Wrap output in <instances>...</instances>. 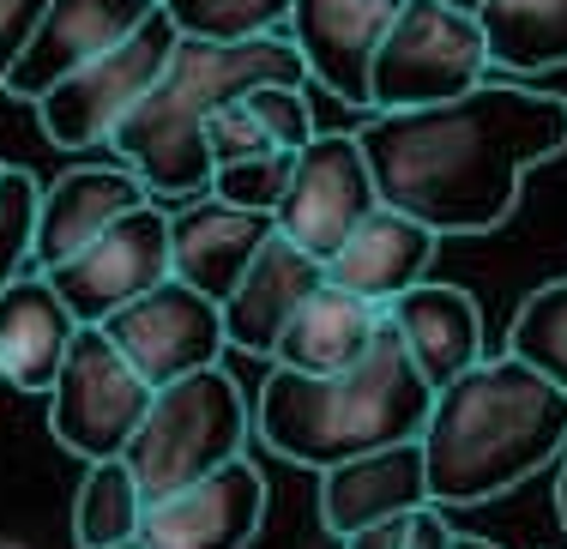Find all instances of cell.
<instances>
[{
  "mask_svg": "<svg viewBox=\"0 0 567 549\" xmlns=\"http://www.w3.org/2000/svg\"><path fill=\"white\" fill-rule=\"evenodd\" d=\"M447 549H502V543H489V538H471V531H453V543Z\"/></svg>",
  "mask_w": 567,
  "mask_h": 549,
  "instance_id": "836d02e7",
  "label": "cell"
},
{
  "mask_svg": "<svg viewBox=\"0 0 567 549\" xmlns=\"http://www.w3.org/2000/svg\"><path fill=\"white\" fill-rule=\"evenodd\" d=\"M49 0H0V85H7L12 61H19V49L31 43L37 19H43Z\"/></svg>",
  "mask_w": 567,
  "mask_h": 549,
  "instance_id": "f546056e",
  "label": "cell"
},
{
  "mask_svg": "<svg viewBox=\"0 0 567 549\" xmlns=\"http://www.w3.org/2000/svg\"><path fill=\"white\" fill-rule=\"evenodd\" d=\"M73 332H79V320L55 297V284L37 266L19 272L0 290V381L12 393H49Z\"/></svg>",
  "mask_w": 567,
  "mask_h": 549,
  "instance_id": "44dd1931",
  "label": "cell"
},
{
  "mask_svg": "<svg viewBox=\"0 0 567 549\" xmlns=\"http://www.w3.org/2000/svg\"><path fill=\"white\" fill-rule=\"evenodd\" d=\"M145 12H157V0H49L0 91H12L19 103H37L55 79H66L103 49H115Z\"/></svg>",
  "mask_w": 567,
  "mask_h": 549,
  "instance_id": "5bb4252c",
  "label": "cell"
},
{
  "mask_svg": "<svg viewBox=\"0 0 567 549\" xmlns=\"http://www.w3.org/2000/svg\"><path fill=\"white\" fill-rule=\"evenodd\" d=\"M241 103H248L254 122L266 127V139L284 145V152L315 139V110H308L302 85H254V91H241Z\"/></svg>",
  "mask_w": 567,
  "mask_h": 549,
  "instance_id": "f1b7e54d",
  "label": "cell"
},
{
  "mask_svg": "<svg viewBox=\"0 0 567 549\" xmlns=\"http://www.w3.org/2000/svg\"><path fill=\"white\" fill-rule=\"evenodd\" d=\"M357 145L386 206L435 236H489L513 218L525 176L567 152V97L483 79L416 110H369Z\"/></svg>",
  "mask_w": 567,
  "mask_h": 549,
  "instance_id": "6da1fadb",
  "label": "cell"
},
{
  "mask_svg": "<svg viewBox=\"0 0 567 549\" xmlns=\"http://www.w3.org/2000/svg\"><path fill=\"white\" fill-rule=\"evenodd\" d=\"M477 24L502 73L567 66V0H477Z\"/></svg>",
  "mask_w": 567,
  "mask_h": 549,
  "instance_id": "603a6c76",
  "label": "cell"
},
{
  "mask_svg": "<svg viewBox=\"0 0 567 549\" xmlns=\"http://www.w3.org/2000/svg\"><path fill=\"white\" fill-rule=\"evenodd\" d=\"M37 176L24 169H0V290L19 272H31V242H37Z\"/></svg>",
  "mask_w": 567,
  "mask_h": 549,
  "instance_id": "4316f807",
  "label": "cell"
},
{
  "mask_svg": "<svg viewBox=\"0 0 567 549\" xmlns=\"http://www.w3.org/2000/svg\"><path fill=\"white\" fill-rule=\"evenodd\" d=\"M169 49H175V24L164 19V7H157V12H145L115 49H103V55H91L85 66H73L66 79H55V85L37 97V122H43L49 145H61V152H91V145H103L121 115L157 85Z\"/></svg>",
  "mask_w": 567,
  "mask_h": 549,
  "instance_id": "52a82bcc",
  "label": "cell"
},
{
  "mask_svg": "<svg viewBox=\"0 0 567 549\" xmlns=\"http://www.w3.org/2000/svg\"><path fill=\"white\" fill-rule=\"evenodd\" d=\"M55 297L73 308L79 327L110 320L121 302H133L140 290H152L157 278H169V211L157 199L133 206L127 218H115L103 236H91L79 253H66L61 266H49Z\"/></svg>",
  "mask_w": 567,
  "mask_h": 549,
  "instance_id": "8fae6325",
  "label": "cell"
},
{
  "mask_svg": "<svg viewBox=\"0 0 567 549\" xmlns=\"http://www.w3.org/2000/svg\"><path fill=\"white\" fill-rule=\"evenodd\" d=\"M435 248H441V236L429 230V224H416L411 211L374 199V206L362 211L357 230L327 253V278H332V284H344L350 297L386 308L399 290H411L416 278H429Z\"/></svg>",
  "mask_w": 567,
  "mask_h": 549,
  "instance_id": "2e32d148",
  "label": "cell"
},
{
  "mask_svg": "<svg viewBox=\"0 0 567 549\" xmlns=\"http://www.w3.org/2000/svg\"><path fill=\"white\" fill-rule=\"evenodd\" d=\"M110 549H152L145 538H121V543H110Z\"/></svg>",
  "mask_w": 567,
  "mask_h": 549,
  "instance_id": "e575fe53",
  "label": "cell"
},
{
  "mask_svg": "<svg viewBox=\"0 0 567 549\" xmlns=\"http://www.w3.org/2000/svg\"><path fill=\"white\" fill-rule=\"evenodd\" d=\"M429 398H435V386L411 369L399 332L381 314L374 344L350 369L302 374L272 363V374L260 381L254 428L278 459L327 472V465L357 459V453L386 447V441H411L429 417Z\"/></svg>",
  "mask_w": 567,
  "mask_h": 549,
  "instance_id": "277c9868",
  "label": "cell"
},
{
  "mask_svg": "<svg viewBox=\"0 0 567 549\" xmlns=\"http://www.w3.org/2000/svg\"><path fill=\"white\" fill-rule=\"evenodd\" d=\"M145 495L133 484L127 459H85V484L73 495V543L79 549H110L121 538H140Z\"/></svg>",
  "mask_w": 567,
  "mask_h": 549,
  "instance_id": "cb8c5ba5",
  "label": "cell"
},
{
  "mask_svg": "<svg viewBox=\"0 0 567 549\" xmlns=\"http://www.w3.org/2000/svg\"><path fill=\"white\" fill-rule=\"evenodd\" d=\"M272 230H278L272 211H248L218 194H199L182 211H169V272L182 284L206 290L212 302H224Z\"/></svg>",
  "mask_w": 567,
  "mask_h": 549,
  "instance_id": "ac0fdd59",
  "label": "cell"
},
{
  "mask_svg": "<svg viewBox=\"0 0 567 549\" xmlns=\"http://www.w3.org/2000/svg\"><path fill=\"white\" fill-rule=\"evenodd\" d=\"M110 332V344L140 369V381L164 386L182 381L194 369L224 363V308L206 297V290L182 284V278H157L152 290H140L133 302H121L110 320H97Z\"/></svg>",
  "mask_w": 567,
  "mask_h": 549,
  "instance_id": "9c48e42d",
  "label": "cell"
},
{
  "mask_svg": "<svg viewBox=\"0 0 567 549\" xmlns=\"http://www.w3.org/2000/svg\"><path fill=\"white\" fill-rule=\"evenodd\" d=\"M489 79L477 12L447 0H404L369 61V110H416Z\"/></svg>",
  "mask_w": 567,
  "mask_h": 549,
  "instance_id": "8992f818",
  "label": "cell"
},
{
  "mask_svg": "<svg viewBox=\"0 0 567 549\" xmlns=\"http://www.w3.org/2000/svg\"><path fill=\"white\" fill-rule=\"evenodd\" d=\"M381 314H386V327L399 332L411 369L423 374L429 386H447L453 374H465L483 356V308L458 284H429V278H416V284L399 290Z\"/></svg>",
  "mask_w": 567,
  "mask_h": 549,
  "instance_id": "ffe728a7",
  "label": "cell"
},
{
  "mask_svg": "<svg viewBox=\"0 0 567 549\" xmlns=\"http://www.w3.org/2000/svg\"><path fill=\"white\" fill-rule=\"evenodd\" d=\"M453 543V526L441 519V507L429 501V507H416L411 514V538H404V549H447Z\"/></svg>",
  "mask_w": 567,
  "mask_h": 549,
  "instance_id": "1f68e13d",
  "label": "cell"
},
{
  "mask_svg": "<svg viewBox=\"0 0 567 549\" xmlns=\"http://www.w3.org/2000/svg\"><path fill=\"white\" fill-rule=\"evenodd\" d=\"M152 405V381L110 344L103 327H79L49 381V428L73 459H115Z\"/></svg>",
  "mask_w": 567,
  "mask_h": 549,
  "instance_id": "ba28073f",
  "label": "cell"
},
{
  "mask_svg": "<svg viewBox=\"0 0 567 549\" xmlns=\"http://www.w3.org/2000/svg\"><path fill=\"white\" fill-rule=\"evenodd\" d=\"M507 356L532 363L544 381H556L567 393V278H549L532 297L513 308L507 327Z\"/></svg>",
  "mask_w": 567,
  "mask_h": 549,
  "instance_id": "d4e9b609",
  "label": "cell"
},
{
  "mask_svg": "<svg viewBox=\"0 0 567 549\" xmlns=\"http://www.w3.org/2000/svg\"><path fill=\"white\" fill-rule=\"evenodd\" d=\"M0 169H7V164H0Z\"/></svg>",
  "mask_w": 567,
  "mask_h": 549,
  "instance_id": "8d00e7d4",
  "label": "cell"
},
{
  "mask_svg": "<svg viewBox=\"0 0 567 549\" xmlns=\"http://www.w3.org/2000/svg\"><path fill=\"white\" fill-rule=\"evenodd\" d=\"M254 85H308V66L284 31L241 37V43H206V37H175L157 85L115 122L103 145L145 182L152 199H199L212 187L206 115L218 103L241 97Z\"/></svg>",
  "mask_w": 567,
  "mask_h": 549,
  "instance_id": "3957f363",
  "label": "cell"
},
{
  "mask_svg": "<svg viewBox=\"0 0 567 549\" xmlns=\"http://www.w3.org/2000/svg\"><path fill=\"white\" fill-rule=\"evenodd\" d=\"M327 278V266L315 253H302L290 236H266L260 253L248 260V272L229 284L224 308V344L241 356H272L278 332L290 327V314L302 308V297Z\"/></svg>",
  "mask_w": 567,
  "mask_h": 549,
  "instance_id": "9a60e30c",
  "label": "cell"
},
{
  "mask_svg": "<svg viewBox=\"0 0 567 549\" xmlns=\"http://www.w3.org/2000/svg\"><path fill=\"white\" fill-rule=\"evenodd\" d=\"M423 477L435 507H483L519 489L567 447V393L519 356H477L435 386L416 428Z\"/></svg>",
  "mask_w": 567,
  "mask_h": 549,
  "instance_id": "7a4b0ae2",
  "label": "cell"
},
{
  "mask_svg": "<svg viewBox=\"0 0 567 549\" xmlns=\"http://www.w3.org/2000/svg\"><path fill=\"white\" fill-rule=\"evenodd\" d=\"M556 514H561V526H567V447H561V477H556Z\"/></svg>",
  "mask_w": 567,
  "mask_h": 549,
  "instance_id": "d6a6232c",
  "label": "cell"
},
{
  "mask_svg": "<svg viewBox=\"0 0 567 549\" xmlns=\"http://www.w3.org/2000/svg\"><path fill=\"white\" fill-rule=\"evenodd\" d=\"M447 7H458V12H477V0H447Z\"/></svg>",
  "mask_w": 567,
  "mask_h": 549,
  "instance_id": "d590c367",
  "label": "cell"
},
{
  "mask_svg": "<svg viewBox=\"0 0 567 549\" xmlns=\"http://www.w3.org/2000/svg\"><path fill=\"white\" fill-rule=\"evenodd\" d=\"M290 157L296 152H248V157H229V164H212L206 194L229 199V206H248V211H272L284 182H290Z\"/></svg>",
  "mask_w": 567,
  "mask_h": 549,
  "instance_id": "83f0119b",
  "label": "cell"
},
{
  "mask_svg": "<svg viewBox=\"0 0 567 549\" xmlns=\"http://www.w3.org/2000/svg\"><path fill=\"white\" fill-rule=\"evenodd\" d=\"M374 332H381V308L350 297L344 284H332V278H320V284L302 297V308L290 314V327L278 332L272 363L278 369H302V374H332V369L357 363V356L374 344Z\"/></svg>",
  "mask_w": 567,
  "mask_h": 549,
  "instance_id": "7402d4cb",
  "label": "cell"
},
{
  "mask_svg": "<svg viewBox=\"0 0 567 549\" xmlns=\"http://www.w3.org/2000/svg\"><path fill=\"white\" fill-rule=\"evenodd\" d=\"M175 37H206V43H241V37L284 31L290 0H157Z\"/></svg>",
  "mask_w": 567,
  "mask_h": 549,
  "instance_id": "484cf974",
  "label": "cell"
},
{
  "mask_svg": "<svg viewBox=\"0 0 567 549\" xmlns=\"http://www.w3.org/2000/svg\"><path fill=\"white\" fill-rule=\"evenodd\" d=\"M266 519V477L248 459H224L218 472L145 501L140 538L152 549H248Z\"/></svg>",
  "mask_w": 567,
  "mask_h": 549,
  "instance_id": "7c38bea8",
  "label": "cell"
},
{
  "mask_svg": "<svg viewBox=\"0 0 567 549\" xmlns=\"http://www.w3.org/2000/svg\"><path fill=\"white\" fill-rule=\"evenodd\" d=\"M248 428L254 423H248L241 386L224 374V363H212V369L182 374V381L152 386V405H145L140 428L127 435L121 459H127L145 501H157V495L218 472L224 459H241Z\"/></svg>",
  "mask_w": 567,
  "mask_h": 549,
  "instance_id": "5b68a950",
  "label": "cell"
},
{
  "mask_svg": "<svg viewBox=\"0 0 567 549\" xmlns=\"http://www.w3.org/2000/svg\"><path fill=\"white\" fill-rule=\"evenodd\" d=\"M404 538H411V514L374 519V526L350 531V538H339V543H344V549H404Z\"/></svg>",
  "mask_w": 567,
  "mask_h": 549,
  "instance_id": "4dcf8cb0",
  "label": "cell"
},
{
  "mask_svg": "<svg viewBox=\"0 0 567 549\" xmlns=\"http://www.w3.org/2000/svg\"><path fill=\"white\" fill-rule=\"evenodd\" d=\"M145 182L127 164H85L66 169L37 194V242H31V266L49 272L66 253H79L91 236H103L115 218H127L133 206H145Z\"/></svg>",
  "mask_w": 567,
  "mask_h": 549,
  "instance_id": "d6986e66",
  "label": "cell"
},
{
  "mask_svg": "<svg viewBox=\"0 0 567 549\" xmlns=\"http://www.w3.org/2000/svg\"><path fill=\"white\" fill-rule=\"evenodd\" d=\"M404 0H290L284 37L296 43L308 79L350 110H369V61Z\"/></svg>",
  "mask_w": 567,
  "mask_h": 549,
  "instance_id": "4fadbf2b",
  "label": "cell"
},
{
  "mask_svg": "<svg viewBox=\"0 0 567 549\" xmlns=\"http://www.w3.org/2000/svg\"><path fill=\"white\" fill-rule=\"evenodd\" d=\"M374 199L381 194H374L357 133H315L308 145H296L290 182H284V194L272 206V224H278V236H290L302 253H315L327 266V253L357 230Z\"/></svg>",
  "mask_w": 567,
  "mask_h": 549,
  "instance_id": "30bf717a",
  "label": "cell"
},
{
  "mask_svg": "<svg viewBox=\"0 0 567 549\" xmlns=\"http://www.w3.org/2000/svg\"><path fill=\"white\" fill-rule=\"evenodd\" d=\"M416 507H429V477H423L416 435L369 447L357 459H339L320 472V526L332 538H350V531L374 526V519H393V514H416Z\"/></svg>",
  "mask_w": 567,
  "mask_h": 549,
  "instance_id": "e0dca14e",
  "label": "cell"
}]
</instances>
